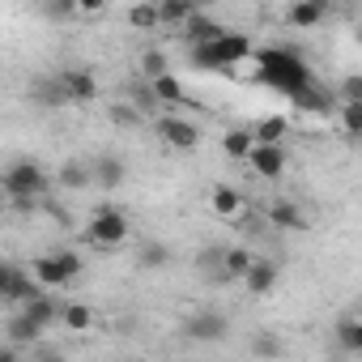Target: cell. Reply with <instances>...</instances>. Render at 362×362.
Wrapping results in <instances>:
<instances>
[{"instance_id":"1","label":"cell","mask_w":362,"mask_h":362,"mask_svg":"<svg viewBox=\"0 0 362 362\" xmlns=\"http://www.w3.org/2000/svg\"><path fill=\"white\" fill-rule=\"evenodd\" d=\"M0 188L9 192V201H18V205H30V201L47 197L52 179H47V170H43L35 158H13L5 170H0Z\"/></svg>"},{"instance_id":"2","label":"cell","mask_w":362,"mask_h":362,"mask_svg":"<svg viewBox=\"0 0 362 362\" xmlns=\"http://www.w3.org/2000/svg\"><path fill=\"white\" fill-rule=\"evenodd\" d=\"M247 56H252V39L247 35H235V30L230 35L222 30L214 43H197L192 47V64L197 69H235Z\"/></svg>"},{"instance_id":"3","label":"cell","mask_w":362,"mask_h":362,"mask_svg":"<svg viewBox=\"0 0 362 362\" xmlns=\"http://www.w3.org/2000/svg\"><path fill=\"white\" fill-rule=\"evenodd\" d=\"M81 269H86V260L77 252H47V256H39L30 264V273H35V281L43 290H64L69 281L81 277Z\"/></svg>"},{"instance_id":"4","label":"cell","mask_w":362,"mask_h":362,"mask_svg":"<svg viewBox=\"0 0 362 362\" xmlns=\"http://www.w3.org/2000/svg\"><path fill=\"white\" fill-rule=\"evenodd\" d=\"M128 214L124 209H115V205H98L94 214H90V226H86V239L94 243V247H103V252H111V247H119L124 239H128Z\"/></svg>"},{"instance_id":"5","label":"cell","mask_w":362,"mask_h":362,"mask_svg":"<svg viewBox=\"0 0 362 362\" xmlns=\"http://www.w3.org/2000/svg\"><path fill=\"white\" fill-rule=\"evenodd\" d=\"M243 162H247L260 179H281V175H286V149H281V141H256Z\"/></svg>"},{"instance_id":"6","label":"cell","mask_w":362,"mask_h":362,"mask_svg":"<svg viewBox=\"0 0 362 362\" xmlns=\"http://www.w3.org/2000/svg\"><path fill=\"white\" fill-rule=\"evenodd\" d=\"M158 136L170 145V149H197L201 145V128L184 115H162L158 119Z\"/></svg>"},{"instance_id":"7","label":"cell","mask_w":362,"mask_h":362,"mask_svg":"<svg viewBox=\"0 0 362 362\" xmlns=\"http://www.w3.org/2000/svg\"><path fill=\"white\" fill-rule=\"evenodd\" d=\"M226 328H230V320L222 311H197V315L184 320V337L188 341H222Z\"/></svg>"},{"instance_id":"8","label":"cell","mask_w":362,"mask_h":362,"mask_svg":"<svg viewBox=\"0 0 362 362\" xmlns=\"http://www.w3.org/2000/svg\"><path fill=\"white\" fill-rule=\"evenodd\" d=\"M56 77H60L69 103H94V98H98V81H94L90 69H64V73H56Z\"/></svg>"},{"instance_id":"9","label":"cell","mask_w":362,"mask_h":362,"mask_svg":"<svg viewBox=\"0 0 362 362\" xmlns=\"http://www.w3.org/2000/svg\"><path fill=\"white\" fill-rule=\"evenodd\" d=\"M239 281H243V290H247L252 298H264V294H273V286H277V264H273V260H260V256H256V260L247 264V273H243Z\"/></svg>"},{"instance_id":"10","label":"cell","mask_w":362,"mask_h":362,"mask_svg":"<svg viewBox=\"0 0 362 362\" xmlns=\"http://www.w3.org/2000/svg\"><path fill=\"white\" fill-rule=\"evenodd\" d=\"M124 175H128V166H124V158H115V153H98L94 162H90V179L98 188H119L124 184Z\"/></svg>"},{"instance_id":"11","label":"cell","mask_w":362,"mask_h":362,"mask_svg":"<svg viewBox=\"0 0 362 362\" xmlns=\"http://www.w3.org/2000/svg\"><path fill=\"white\" fill-rule=\"evenodd\" d=\"M209 209L222 218V222H235V218H243V209H247V201H243V192L239 188H214L209 192Z\"/></svg>"},{"instance_id":"12","label":"cell","mask_w":362,"mask_h":362,"mask_svg":"<svg viewBox=\"0 0 362 362\" xmlns=\"http://www.w3.org/2000/svg\"><path fill=\"white\" fill-rule=\"evenodd\" d=\"M22 311L39 324V328H52L56 320H60V303H56V290H39L35 298H26L22 303Z\"/></svg>"},{"instance_id":"13","label":"cell","mask_w":362,"mask_h":362,"mask_svg":"<svg viewBox=\"0 0 362 362\" xmlns=\"http://www.w3.org/2000/svg\"><path fill=\"white\" fill-rule=\"evenodd\" d=\"M56 184H60L64 192L90 188V184H94V179H90V162H86V158H64V166L56 170Z\"/></svg>"},{"instance_id":"14","label":"cell","mask_w":362,"mask_h":362,"mask_svg":"<svg viewBox=\"0 0 362 362\" xmlns=\"http://www.w3.org/2000/svg\"><path fill=\"white\" fill-rule=\"evenodd\" d=\"M269 222H273L277 230H307V214H303L294 201H286V197L269 205Z\"/></svg>"},{"instance_id":"15","label":"cell","mask_w":362,"mask_h":362,"mask_svg":"<svg viewBox=\"0 0 362 362\" xmlns=\"http://www.w3.org/2000/svg\"><path fill=\"white\" fill-rule=\"evenodd\" d=\"M324 5H315V0H294V5L286 9V22L294 26V30H315L320 22H324Z\"/></svg>"},{"instance_id":"16","label":"cell","mask_w":362,"mask_h":362,"mask_svg":"<svg viewBox=\"0 0 362 362\" xmlns=\"http://www.w3.org/2000/svg\"><path fill=\"white\" fill-rule=\"evenodd\" d=\"M153 9H158V26H184L192 13H201L192 0H153Z\"/></svg>"},{"instance_id":"17","label":"cell","mask_w":362,"mask_h":362,"mask_svg":"<svg viewBox=\"0 0 362 362\" xmlns=\"http://www.w3.org/2000/svg\"><path fill=\"white\" fill-rule=\"evenodd\" d=\"M145 86H149V94H153L158 103H188L184 81H179L170 69H166V73H158V77H153V81H145Z\"/></svg>"},{"instance_id":"18","label":"cell","mask_w":362,"mask_h":362,"mask_svg":"<svg viewBox=\"0 0 362 362\" xmlns=\"http://www.w3.org/2000/svg\"><path fill=\"white\" fill-rule=\"evenodd\" d=\"M30 98H35L39 107H69V94H64L60 77H39V81L30 86Z\"/></svg>"},{"instance_id":"19","label":"cell","mask_w":362,"mask_h":362,"mask_svg":"<svg viewBox=\"0 0 362 362\" xmlns=\"http://www.w3.org/2000/svg\"><path fill=\"white\" fill-rule=\"evenodd\" d=\"M252 260H256V252H247V247H226V252H222V286L239 281Z\"/></svg>"},{"instance_id":"20","label":"cell","mask_w":362,"mask_h":362,"mask_svg":"<svg viewBox=\"0 0 362 362\" xmlns=\"http://www.w3.org/2000/svg\"><path fill=\"white\" fill-rule=\"evenodd\" d=\"M337 345L345 354H362V320L358 315H341L337 320Z\"/></svg>"},{"instance_id":"21","label":"cell","mask_w":362,"mask_h":362,"mask_svg":"<svg viewBox=\"0 0 362 362\" xmlns=\"http://www.w3.org/2000/svg\"><path fill=\"white\" fill-rule=\"evenodd\" d=\"M184 35H188V43L197 47V43H214V39L222 35V26H218V22H209L205 13H192V18L184 22Z\"/></svg>"},{"instance_id":"22","label":"cell","mask_w":362,"mask_h":362,"mask_svg":"<svg viewBox=\"0 0 362 362\" xmlns=\"http://www.w3.org/2000/svg\"><path fill=\"white\" fill-rule=\"evenodd\" d=\"M9 337H13V345H18V349H26V345H35V341L43 337V328H39L26 311H18V315L9 320Z\"/></svg>"},{"instance_id":"23","label":"cell","mask_w":362,"mask_h":362,"mask_svg":"<svg viewBox=\"0 0 362 362\" xmlns=\"http://www.w3.org/2000/svg\"><path fill=\"white\" fill-rule=\"evenodd\" d=\"M60 324L69 332H90L94 328V311L86 303H69V307H60Z\"/></svg>"},{"instance_id":"24","label":"cell","mask_w":362,"mask_h":362,"mask_svg":"<svg viewBox=\"0 0 362 362\" xmlns=\"http://www.w3.org/2000/svg\"><path fill=\"white\" fill-rule=\"evenodd\" d=\"M252 145H256V136H252V128H235V132H226V141H222V149H226V158H235V162H243Z\"/></svg>"},{"instance_id":"25","label":"cell","mask_w":362,"mask_h":362,"mask_svg":"<svg viewBox=\"0 0 362 362\" xmlns=\"http://www.w3.org/2000/svg\"><path fill=\"white\" fill-rule=\"evenodd\" d=\"M43 286L35 281V273H22V269H13V277H9V294L5 298H18V303H26V298H35Z\"/></svg>"},{"instance_id":"26","label":"cell","mask_w":362,"mask_h":362,"mask_svg":"<svg viewBox=\"0 0 362 362\" xmlns=\"http://www.w3.org/2000/svg\"><path fill=\"white\" fill-rule=\"evenodd\" d=\"M286 132H290V119H286V115H264V119L252 128L256 141H281Z\"/></svg>"},{"instance_id":"27","label":"cell","mask_w":362,"mask_h":362,"mask_svg":"<svg viewBox=\"0 0 362 362\" xmlns=\"http://www.w3.org/2000/svg\"><path fill=\"white\" fill-rule=\"evenodd\" d=\"M222 252H226V247L218 243V247H205V252L197 256V269H201L209 281H218V286H222Z\"/></svg>"},{"instance_id":"28","label":"cell","mask_w":362,"mask_h":362,"mask_svg":"<svg viewBox=\"0 0 362 362\" xmlns=\"http://www.w3.org/2000/svg\"><path fill=\"white\" fill-rule=\"evenodd\" d=\"M128 26L132 30H153L158 26V9H153V0H141V5L128 9Z\"/></svg>"},{"instance_id":"29","label":"cell","mask_w":362,"mask_h":362,"mask_svg":"<svg viewBox=\"0 0 362 362\" xmlns=\"http://www.w3.org/2000/svg\"><path fill=\"white\" fill-rule=\"evenodd\" d=\"M136 264H141V269H166V264H170V247H166V243H145L141 256H136Z\"/></svg>"},{"instance_id":"30","label":"cell","mask_w":362,"mask_h":362,"mask_svg":"<svg viewBox=\"0 0 362 362\" xmlns=\"http://www.w3.org/2000/svg\"><path fill=\"white\" fill-rule=\"evenodd\" d=\"M166 69H170V64H166V56H162L158 47L141 52V77H145V81H153V77H158V73H166Z\"/></svg>"},{"instance_id":"31","label":"cell","mask_w":362,"mask_h":362,"mask_svg":"<svg viewBox=\"0 0 362 362\" xmlns=\"http://www.w3.org/2000/svg\"><path fill=\"white\" fill-rule=\"evenodd\" d=\"M341 128H345V136H362V103L341 107Z\"/></svg>"},{"instance_id":"32","label":"cell","mask_w":362,"mask_h":362,"mask_svg":"<svg viewBox=\"0 0 362 362\" xmlns=\"http://www.w3.org/2000/svg\"><path fill=\"white\" fill-rule=\"evenodd\" d=\"M47 18L52 22H73L77 18V5H73V0H47Z\"/></svg>"},{"instance_id":"33","label":"cell","mask_w":362,"mask_h":362,"mask_svg":"<svg viewBox=\"0 0 362 362\" xmlns=\"http://www.w3.org/2000/svg\"><path fill=\"white\" fill-rule=\"evenodd\" d=\"M341 98H345V103H362V77H358V73H349V77L341 81Z\"/></svg>"},{"instance_id":"34","label":"cell","mask_w":362,"mask_h":362,"mask_svg":"<svg viewBox=\"0 0 362 362\" xmlns=\"http://www.w3.org/2000/svg\"><path fill=\"white\" fill-rule=\"evenodd\" d=\"M252 349H256V354H281V345H277V337H269V332H260V337H252Z\"/></svg>"},{"instance_id":"35","label":"cell","mask_w":362,"mask_h":362,"mask_svg":"<svg viewBox=\"0 0 362 362\" xmlns=\"http://www.w3.org/2000/svg\"><path fill=\"white\" fill-rule=\"evenodd\" d=\"M73 5H77L81 18H98V13L107 9V0H73Z\"/></svg>"},{"instance_id":"36","label":"cell","mask_w":362,"mask_h":362,"mask_svg":"<svg viewBox=\"0 0 362 362\" xmlns=\"http://www.w3.org/2000/svg\"><path fill=\"white\" fill-rule=\"evenodd\" d=\"M111 115H115V124H136V111H132V107H124V103H119Z\"/></svg>"},{"instance_id":"37","label":"cell","mask_w":362,"mask_h":362,"mask_svg":"<svg viewBox=\"0 0 362 362\" xmlns=\"http://www.w3.org/2000/svg\"><path fill=\"white\" fill-rule=\"evenodd\" d=\"M9 277H13V264H5V260H0V298L9 294Z\"/></svg>"},{"instance_id":"38","label":"cell","mask_w":362,"mask_h":362,"mask_svg":"<svg viewBox=\"0 0 362 362\" xmlns=\"http://www.w3.org/2000/svg\"><path fill=\"white\" fill-rule=\"evenodd\" d=\"M315 5H324V9H332V5H337V0H315Z\"/></svg>"},{"instance_id":"39","label":"cell","mask_w":362,"mask_h":362,"mask_svg":"<svg viewBox=\"0 0 362 362\" xmlns=\"http://www.w3.org/2000/svg\"><path fill=\"white\" fill-rule=\"evenodd\" d=\"M192 5H197V9H205V5H214V0H192Z\"/></svg>"},{"instance_id":"40","label":"cell","mask_w":362,"mask_h":362,"mask_svg":"<svg viewBox=\"0 0 362 362\" xmlns=\"http://www.w3.org/2000/svg\"><path fill=\"white\" fill-rule=\"evenodd\" d=\"M341 5H358V0H341Z\"/></svg>"}]
</instances>
